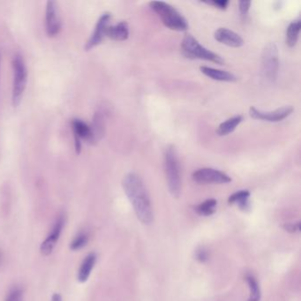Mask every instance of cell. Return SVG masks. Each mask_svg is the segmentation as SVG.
<instances>
[{
  "label": "cell",
  "mask_w": 301,
  "mask_h": 301,
  "mask_svg": "<svg viewBox=\"0 0 301 301\" xmlns=\"http://www.w3.org/2000/svg\"><path fill=\"white\" fill-rule=\"evenodd\" d=\"M89 234L86 232H80L73 238L72 242L70 243V249L73 251H78L82 249L84 246H87L89 242Z\"/></svg>",
  "instance_id": "7402d4cb"
},
{
  "label": "cell",
  "mask_w": 301,
  "mask_h": 301,
  "mask_svg": "<svg viewBox=\"0 0 301 301\" xmlns=\"http://www.w3.org/2000/svg\"><path fill=\"white\" fill-rule=\"evenodd\" d=\"M13 68H14V86H13V105L17 107L21 103V98L24 93L27 85L28 72L25 65L23 58L20 54L14 55L13 59Z\"/></svg>",
  "instance_id": "5b68a950"
},
{
  "label": "cell",
  "mask_w": 301,
  "mask_h": 301,
  "mask_svg": "<svg viewBox=\"0 0 301 301\" xmlns=\"http://www.w3.org/2000/svg\"><path fill=\"white\" fill-rule=\"evenodd\" d=\"M149 6L167 28L176 31H185L188 28L187 20L170 4L163 1H151Z\"/></svg>",
  "instance_id": "7a4b0ae2"
},
{
  "label": "cell",
  "mask_w": 301,
  "mask_h": 301,
  "mask_svg": "<svg viewBox=\"0 0 301 301\" xmlns=\"http://www.w3.org/2000/svg\"><path fill=\"white\" fill-rule=\"evenodd\" d=\"M6 301H24L23 291L20 287H14L7 293Z\"/></svg>",
  "instance_id": "603a6c76"
},
{
  "label": "cell",
  "mask_w": 301,
  "mask_h": 301,
  "mask_svg": "<svg viewBox=\"0 0 301 301\" xmlns=\"http://www.w3.org/2000/svg\"><path fill=\"white\" fill-rule=\"evenodd\" d=\"M122 186L140 221L145 225L151 224L152 206L149 193L142 179L136 173H127L123 179Z\"/></svg>",
  "instance_id": "6da1fadb"
},
{
  "label": "cell",
  "mask_w": 301,
  "mask_h": 301,
  "mask_svg": "<svg viewBox=\"0 0 301 301\" xmlns=\"http://www.w3.org/2000/svg\"><path fill=\"white\" fill-rule=\"evenodd\" d=\"M65 223H66L65 216L59 215L57 218L55 223L53 225V227H52V231L49 233L47 238L45 239V241L40 246V251H41V253H42V255L48 256V255H50L53 252L57 243L59 242V239L60 238L61 233H62Z\"/></svg>",
  "instance_id": "ba28073f"
},
{
  "label": "cell",
  "mask_w": 301,
  "mask_h": 301,
  "mask_svg": "<svg viewBox=\"0 0 301 301\" xmlns=\"http://www.w3.org/2000/svg\"><path fill=\"white\" fill-rule=\"evenodd\" d=\"M193 180L199 184H226L232 179L226 173L212 168H202L193 173Z\"/></svg>",
  "instance_id": "52a82bcc"
},
{
  "label": "cell",
  "mask_w": 301,
  "mask_h": 301,
  "mask_svg": "<svg viewBox=\"0 0 301 301\" xmlns=\"http://www.w3.org/2000/svg\"><path fill=\"white\" fill-rule=\"evenodd\" d=\"M206 4L208 5H211L214 7H217L218 9H221V10H225L227 7H228L229 1L227 0H214V1H209V2H206Z\"/></svg>",
  "instance_id": "d4e9b609"
},
{
  "label": "cell",
  "mask_w": 301,
  "mask_h": 301,
  "mask_svg": "<svg viewBox=\"0 0 301 301\" xmlns=\"http://www.w3.org/2000/svg\"><path fill=\"white\" fill-rule=\"evenodd\" d=\"M52 301H63L62 296L59 293H54L52 295Z\"/></svg>",
  "instance_id": "83f0119b"
},
{
  "label": "cell",
  "mask_w": 301,
  "mask_h": 301,
  "mask_svg": "<svg viewBox=\"0 0 301 301\" xmlns=\"http://www.w3.org/2000/svg\"><path fill=\"white\" fill-rule=\"evenodd\" d=\"M200 70H201V73L212 80H218V81H227V82H232V81H235L237 80V78L233 73L227 72V71L215 69V68L208 67V66H201Z\"/></svg>",
  "instance_id": "5bb4252c"
},
{
  "label": "cell",
  "mask_w": 301,
  "mask_h": 301,
  "mask_svg": "<svg viewBox=\"0 0 301 301\" xmlns=\"http://www.w3.org/2000/svg\"><path fill=\"white\" fill-rule=\"evenodd\" d=\"M196 258H197V260H199L201 263H205L206 261H208V255L207 250H205L204 248H202V247L200 248V249L197 250V252H196Z\"/></svg>",
  "instance_id": "484cf974"
},
{
  "label": "cell",
  "mask_w": 301,
  "mask_h": 301,
  "mask_svg": "<svg viewBox=\"0 0 301 301\" xmlns=\"http://www.w3.org/2000/svg\"><path fill=\"white\" fill-rule=\"evenodd\" d=\"M246 279L250 289L249 298L247 301H260L261 291L256 279L252 275H247Z\"/></svg>",
  "instance_id": "44dd1931"
},
{
  "label": "cell",
  "mask_w": 301,
  "mask_h": 301,
  "mask_svg": "<svg viewBox=\"0 0 301 301\" xmlns=\"http://www.w3.org/2000/svg\"><path fill=\"white\" fill-rule=\"evenodd\" d=\"M181 49L184 55L191 59H202L206 61L224 65L225 60L215 52L205 48L191 34H186L181 42Z\"/></svg>",
  "instance_id": "277c9868"
},
{
  "label": "cell",
  "mask_w": 301,
  "mask_h": 301,
  "mask_svg": "<svg viewBox=\"0 0 301 301\" xmlns=\"http://www.w3.org/2000/svg\"><path fill=\"white\" fill-rule=\"evenodd\" d=\"M249 197V191H239L229 197L228 202L230 204H238L239 208L243 210H246L250 208Z\"/></svg>",
  "instance_id": "e0dca14e"
},
{
  "label": "cell",
  "mask_w": 301,
  "mask_h": 301,
  "mask_svg": "<svg viewBox=\"0 0 301 301\" xmlns=\"http://www.w3.org/2000/svg\"><path fill=\"white\" fill-rule=\"evenodd\" d=\"M243 120L242 116L238 115L233 118H229L226 121L223 122L220 125L218 126V135L219 136H225L228 135L235 130L236 127L241 123Z\"/></svg>",
  "instance_id": "ac0fdd59"
},
{
  "label": "cell",
  "mask_w": 301,
  "mask_h": 301,
  "mask_svg": "<svg viewBox=\"0 0 301 301\" xmlns=\"http://www.w3.org/2000/svg\"><path fill=\"white\" fill-rule=\"evenodd\" d=\"M0 65H1V54H0Z\"/></svg>",
  "instance_id": "f546056e"
},
{
  "label": "cell",
  "mask_w": 301,
  "mask_h": 301,
  "mask_svg": "<svg viewBox=\"0 0 301 301\" xmlns=\"http://www.w3.org/2000/svg\"><path fill=\"white\" fill-rule=\"evenodd\" d=\"M72 126H73L74 136H76L80 140L83 139L87 142H91V143L96 141V139L94 137L92 129L82 120L73 119L72 122Z\"/></svg>",
  "instance_id": "9a60e30c"
},
{
  "label": "cell",
  "mask_w": 301,
  "mask_h": 301,
  "mask_svg": "<svg viewBox=\"0 0 301 301\" xmlns=\"http://www.w3.org/2000/svg\"><path fill=\"white\" fill-rule=\"evenodd\" d=\"M214 36L218 42L230 46V47L239 48L244 45V40L242 37L228 28H218V30L215 32Z\"/></svg>",
  "instance_id": "7c38bea8"
},
{
  "label": "cell",
  "mask_w": 301,
  "mask_h": 301,
  "mask_svg": "<svg viewBox=\"0 0 301 301\" xmlns=\"http://www.w3.org/2000/svg\"><path fill=\"white\" fill-rule=\"evenodd\" d=\"M252 2L251 1H240L239 3V12L242 17H246L250 9Z\"/></svg>",
  "instance_id": "cb8c5ba5"
},
{
  "label": "cell",
  "mask_w": 301,
  "mask_h": 301,
  "mask_svg": "<svg viewBox=\"0 0 301 301\" xmlns=\"http://www.w3.org/2000/svg\"><path fill=\"white\" fill-rule=\"evenodd\" d=\"M217 205H218V201H216L215 199H208L204 202L198 205L196 207V211L199 215L204 216V217L211 216L215 213Z\"/></svg>",
  "instance_id": "ffe728a7"
},
{
  "label": "cell",
  "mask_w": 301,
  "mask_h": 301,
  "mask_svg": "<svg viewBox=\"0 0 301 301\" xmlns=\"http://www.w3.org/2000/svg\"><path fill=\"white\" fill-rule=\"evenodd\" d=\"M97 263V254L95 253H90L84 258L82 263L80 264V269L78 270V281L80 283H85L89 279L93 270L94 267Z\"/></svg>",
  "instance_id": "4fadbf2b"
},
{
  "label": "cell",
  "mask_w": 301,
  "mask_h": 301,
  "mask_svg": "<svg viewBox=\"0 0 301 301\" xmlns=\"http://www.w3.org/2000/svg\"><path fill=\"white\" fill-rule=\"evenodd\" d=\"M163 165L169 191L173 197H179L181 192V176L178 154L174 146H168L165 149Z\"/></svg>",
  "instance_id": "3957f363"
},
{
  "label": "cell",
  "mask_w": 301,
  "mask_h": 301,
  "mask_svg": "<svg viewBox=\"0 0 301 301\" xmlns=\"http://www.w3.org/2000/svg\"><path fill=\"white\" fill-rule=\"evenodd\" d=\"M106 35L115 41H125L129 36L128 24L125 21H121L114 26H109Z\"/></svg>",
  "instance_id": "2e32d148"
},
{
  "label": "cell",
  "mask_w": 301,
  "mask_h": 301,
  "mask_svg": "<svg viewBox=\"0 0 301 301\" xmlns=\"http://www.w3.org/2000/svg\"><path fill=\"white\" fill-rule=\"evenodd\" d=\"M292 111L293 108L291 106H284L272 111H260L257 110L256 108L251 107L249 114L254 119L267 122H279L289 117L292 113Z\"/></svg>",
  "instance_id": "9c48e42d"
},
{
  "label": "cell",
  "mask_w": 301,
  "mask_h": 301,
  "mask_svg": "<svg viewBox=\"0 0 301 301\" xmlns=\"http://www.w3.org/2000/svg\"><path fill=\"white\" fill-rule=\"evenodd\" d=\"M1 261H2V254L0 253V263H1Z\"/></svg>",
  "instance_id": "f1b7e54d"
},
{
  "label": "cell",
  "mask_w": 301,
  "mask_h": 301,
  "mask_svg": "<svg viewBox=\"0 0 301 301\" xmlns=\"http://www.w3.org/2000/svg\"><path fill=\"white\" fill-rule=\"evenodd\" d=\"M111 19L110 13H104L97 21L94 33L85 45V51H90L99 45L106 36V32Z\"/></svg>",
  "instance_id": "8fae6325"
},
{
  "label": "cell",
  "mask_w": 301,
  "mask_h": 301,
  "mask_svg": "<svg viewBox=\"0 0 301 301\" xmlns=\"http://www.w3.org/2000/svg\"><path fill=\"white\" fill-rule=\"evenodd\" d=\"M46 31L50 36L58 35L61 29V20L59 14V8L55 1H48L46 6L45 15Z\"/></svg>",
  "instance_id": "30bf717a"
},
{
  "label": "cell",
  "mask_w": 301,
  "mask_h": 301,
  "mask_svg": "<svg viewBox=\"0 0 301 301\" xmlns=\"http://www.w3.org/2000/svg\"><path fill=\"white\" fill-rule=\"evenodd\" d=\"M301 29V22L299 20L292 21L291 24L288 26L286 30V45L289 47H294L298 42V35Z\"/></svg>",
  "instance_id": "d6986e66"
},
{
  "label": "cell",
  "mask_w": 301,
  "mask_h": 301,
  "mask_svg": "<svg viewBox=\"0 0 301 301\" xmlns=\"http://www.w3.org/2000/svg\"><path fill=\"white\" fill-rule=\"evenodd\" d=\"M284 229L288 231V232H295L299 231V223L295 224H288V225L284 226Z\"/></svg>",
  "instance_id": "4316f807"
},
{
  "label": "cell",
  "mask_w": 301,
  "mask_h": 301,
  "mask_svg": "<svg viewBox=\"0 0 301 301\" xmlns=\"http://www.w3.org/2000/svg\"><path fill=\"white\" fill-rule=\"evenodd\" d=\"M262 69L264 77L270 82L277 79L279 69L278 49L275 42H270L265 46L262 55Z\"/></svg>",
  "instance_id": "8992f818"
}]
</instances>
